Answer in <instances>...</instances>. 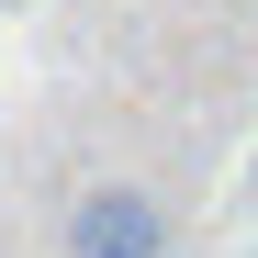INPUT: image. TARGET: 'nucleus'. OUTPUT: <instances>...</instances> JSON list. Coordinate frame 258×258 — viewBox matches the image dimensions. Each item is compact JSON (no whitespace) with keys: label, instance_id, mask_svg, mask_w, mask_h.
Instances as JSON below:
<instances>
[{"label":"nucleus","instance_id":"f257e3e1","mask_svg":"<svg viewBox=\"0 0 258 258\" xmlns=\"http://www.w3.org/2000/svg\"><path fill=\"white\" fill-rule=\"evenodd\" d=\"M56 236H68V258H168L180 247V213H168L146 180H90Z\"/></svg>","mask_w":258,"mask_h":258},{"label":"nucleus","instance_id":"f03ea898","mask_svg":"<svg viewBox=\"0 0 258 258\" xmlns=\"http://www.w3.org/2000/svg\"><path fill=\"white\" fill-rule=\"evenodd\" d=\"M247 202H258V157H247Z\"/></svg>","mask_w":258,"mask_h":258}]
</instances>
